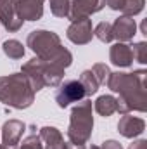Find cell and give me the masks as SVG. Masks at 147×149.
Returning a JSON list of instances; mask_svg holds the SVG:
<instances>
[{
	"mask_svg": "<svg viewBox=\"0 0 147 149\" xmlns=\"http://www.w3.org/2000/svg\"><path fill=\"white\" fill-rule=\"evenodd\" d=\"M146 70H139L133 73H119L118 71V73L109 74L107 87L119 95L116 99L118 101V113L128 114L130 111H146Z\"/></svg>",
	"mask_w": 147,
	"mask_h": 149,
	"instance_id": "6da1fadb",
	"label": "cell"
},
{
	"mask_svg": "<svg viewBox=\"0 0 147 149\" xmlns=\"http://www.w3.org/2000/svg\"><path fill=\"white\" fill-rule=\"evenodd\" d=\"M26 45L37 54L38 59H43V61H49V63H55V64L62 66L64 70L69 68L71 63H73L71 52L62 47L59 35L54 33V31L33 30L26 38Z\"/></svg>",
	"mask_w": 147,
	"mask_h": 149,
	"instance_id": "7a4b0ae2",
	"label": "cell"
},
{
	"mask_svg": "<svg viewBox=\"0 0 147 149\" xmlns=\"http://www.w3.org/2000/svg\"><path fill=\"white\" fill-rule=\"evenodd\" d=\"M35 92L23 73H12L9 76H0V102L14 108L26 109L33 104Z\"/></svg>",
	"mask_w": 147,
	"mask_h": 149,
	"instance_id": "3957f363",
	"label": "cell"
},
{
	"mask_svg": "<svg viewBox=\"0 0 147 149\" xmlns=\"http://www.w3.org/2000/svg\"><path fill=\"white\" fill-rule=\"evenodd\" d=\"M21 73L30 81L33 92L42 90L43 87H59L64 80V68L62 66L38 59V57H33L28 63H24L21 68Z\"/></svg>",
	"mask_w": 147,
	"mask_h": 149,
	"instance_id": "277c9868",
	"label": "cell"
},
{
	"mask_svg": "<svg viewBox=\"0 0 147 149\" xmlns=\"http://www.w3.org/2000/svg\"><path fill=\"white\" fill-rule=\"evenodd\" d=\"M94 130L92 116V101H80L71 111L69 128H68V146L69 148H85Z\"/></svg>",
	"mask_w": 147,
	"mask_h": 149,
	"instance_id": "5b68a950",
	"label": "cell"
},
{
	"mask_svg": "<svg viewBox=\"0 0 147 149\" xmlns=\"http://www.w3.org/2000/svg\"><path fill=\"white\" fill-rule=\"evenodd\" d=\"M85 88L80 83V80H66L64 83L59 85L55 92V102L59 108H68L73 102H80L85 99Z\"/></svg>",
	"mask_w": 147,
	"mask_h": 149,
	"instance_id": "8992f818",
	"label": "cell"
},
{
	"mask_svg": "<svg viewBox=\"0 0 147 149\" xmlns=\"http://www.w3.org/2000/svg\"><path fill=\"white\" fill-rule=\"evenodd\" d=\"M66 37L69 38L73 43H76V45H85V43H88V42L92 40V37H94L92 19H88V17H80V19L71 21Z\"/></svg>",
	"mask_w": 147,
	"mask_h": 149,
	"instance_id": "52a82bcc",
	"label": "cell"
},
{
	"mask_svg": "<svg viewBox=\"0 0 147 149\" xmlns=\"http://www.w3.org/2000/svg\"><path fill=\"white\" fill-rule=\"evenodd\" d=\"M0 23L10 33H16L23 26V19L17 16L16 0H0Z\"/></svg>",
	"mask_w": 147,
	"mask_h": 149,
	"instance_id": "ba28073f",
	"label": "cell"
},
{
	"mask_svg": "<svg viewBox=\"0 0 147 149\" xmlns=\"http://www.w3.org/2000/svg\"><path fill=\"white\" fill-rule=\"evenodd\" d=\"M104 5H106V0H73L69 3L68 17L71 21L80 19V17H88L90 14H95V12L102 10Z\"/></svg>",
	"mask_w": 147,
	"mask_h": 149,
	"instance_id": "9c48e42d",
	"label": "cell"
},
{
	"mask_svg": "<svg viewBox=\"0 0 147 149\" xmlns=\"http://www.w3.org/2000/svg\"><path fill=\"white\" fill-rule=\"evenodd\" d=\"M45 0H16L17 16L23 21H38L43 16Z\"/></svg>",
	"mask_w": 147,
	"mask_h": 149,
	"instance_id": "30bf717a",
	"label": "cell"
},
{
	"mask_svg": "<svg viewBox=\"0 0 147 149\" xmlns=\"http://www.w3.org/2000/svg\"><path fill=\"white\" fill-rule=\"evenodd\" d=\"M26 130V125L19 120H9L3 123L2 127V142L3 146H9V148H14L19 144L23 134Z\"/></svg>",
	"mask_w": 147,
	"mask_h": 149,
	"instance_id": "8fae6325",
	"label": "cell"
},
{
	"mask_svg": "<svg viewBox=\"0 0 147 149\" xmlns=\"http://www.w3.org/2000/svg\"><path fill=\"white\" fill-rule=\"evenodd\" d=\"M135 33H137V24L133 17L119 16L112 23V38H116L118 42H128L135 37Z\"/></svg>",
	"mask_w": 147,
	"mask_h": 149,
	"instance_id": "7c38bea8",
	"label": "cell"
},
{
	"mask_svg": "<svg viewBox=\"0 0 147 149\" xmlns=\"http://www.w3.org/2000/svg\"><path fill=\"white\" fill-rule=\"evenodd\" d=\"M144 130H146V121L142 118H137V116L123 114V118L118 123V132L126 139H133V137L140 135Z\"/></svg>",
	"mask_w": 147,
	"mask_h": 149,
	"instance_id": "4fadbf2b",
	"label": "cell"
},
{
	"mask_svg": "<svg viewBox=\"0 0 147 149\" xmlns=\"http://www.w3.org/2000/svg\"><path fill=\"white\" fill-rule=\"evenodd\" d=\"M109 59L111 63L118 68H128L133 64V52L132 47L126 45L125 42H118L111 47L109 50Z\"/></svg>",
	"mask_w": 147,
	"mask_h": 149,
	"instance_id": "5bb4252c",
	"label": "cell"
},
{
	"mask_svg": "<svg viewBox=\"0 0 147 149\" xmlns=\"http://www.w3.org/2000/svg\"><path fill=\"white\" fill-rule=\"evenodd\" d=\"M42 142H45V149H68V142H64L62 134L55 127H43L40 128Z\"/></svg>",
	"mask_w": 147,
	"mask_h": 149,
	"instance_id": "9a60e30c",
	"label": "cell"
},
{
	"mask_svg": "<svg viewBox=\"0 0 147 149\" xmlns=\"http://www.w3.org/2000/svg\"><path fill=\"white\" fill-rule=\"evenodd\" d=\"M94 108H95V111L99 113L101 116L107 118L111 114L118 113V101H116V97H112V95H101V97L95 101Z\"/></svg>",
	"mask_w": 147,
	"mask_h": 149,
	"instance_id": "2e32d148",
	"label": "cell"
},
{
	"mask_svg": "<svg viewBox=\"0 0 147 149\" xmlns=\"http://www.w3.org/2000/svg\"><path fill=\"white\" fill-rule=\"evenodd\" d=\"M2 50H3V54L7 56V57H10V59H21L23 56H24V47H23V43L19 42V40H5L3 43H2Z\"/></svg>",
	"mask_w": 147,
	"mask_h": 149,
	"instance_id": "e0dca14e",
	"label": "cell"
},
{
	"mask_svg": "<svg viewBox=\"0 0 147 149\" xmlns=\"http://www.w3.org/2000/svg\"><path fill=\"white\" fill-rule=\"evenodd\" d=\"M144 5H146V0H121L119 10L123 12V16L133 17L144 10Z\"/></svg>",
	"mask_w": 147,
	"mask_h": 149,
	"instance_id": "ac0fdd59",
	"label": "cell"
},
{
	"mask_svg": "<svg viewBox=\"0 0 147 149\" xmlns=\"http://www.w3.org/2000/svg\"><path fill=\"white\" fill-rule=\"evenodd\" d=\"M80 83L83 85V88H85V94L87 95H92V94H95L97 90H99V81H97V78L94 76V73L90 71V70H85L81 76H80Z\"/></svg>",
	"mask_w": 147,
	"mask_h": 149,
	"instance_id": "d6986e66",
	"label": "cell"
},
{
	"mask_svg": "<svg viewBox=\"0 0 147 149\" xmlns=\"http://www.w3.org/2000/svg\"><path fill=\"white\" fill-rule=\"evenodd\" d=\"M49 2H50V12L55 17H68L71 0H49Z\"/></svg>",
	"mask_w": 147,
	"mask_h": 149,
	"instance_id": "ffe728a7",
	"label": "cell"
},
{
	"mask_svg": "<svg viewBox=\"0 0 147 149\" xmlns=\"http://www.w3.org/2000/svg\"><path fill=\"white\" fill-rule=\"evenodd\" d=\"M94 35L99 38L101 42H104V43H107V42H111V40H114V38H112V24L107 23V21L99 23V24L95 26V30H94Z\"/></svg>",
	"mask_w": 147,
	"mask_h": 149,
	"instance_id": "44dd1931",
	"label": "cell"
},
{
	"mask_svg": "<svg viewBox=\"0 0 147 149\" xmlns=\"http://www.w3.org/2000/svg\"><path fill=\"white\" fill-rule=\"evenodd\" d=\"M37 128L35 127H31V132H30V135L21 142V146L19 149H43V144H42V137L38 135L37 132H35Z\"/></svg>",
	"mask_w": 147,
	"mask_h": 149,
	"instance_id": "7402d4cb",
	"label": "cell"
},
{
	"mask_svg": "<svg viewBox=\"0 0 147 149\" xmlns=\"http://www.w3.org/2000/svg\"><path fill=\"white\" fill-rule=\"evenodd\" d=\"M94 76L97 78V81H99V85H104V83H107V78H109V66L107 64H104V63H97V64H94L92 66V70H90Z\"/></svg>",
	"mask_w": 147,
	"mask_h": 149,
	"instance_id": "603a6c76",
	"label": "cell"
},
{
	"mask_svg": "<svg viewBox=\"0 0 147 149\" xmlns=\"http://www.w3.org/2000/svg\"><path fill=\"white\" fill-rule=\"evenodd\" d=\"M132 47V52H133V59L140 64H146L147 63V43L146 42H137Z\"/></svg>",
	"mask_w": 147,
	"mask_h": 149,
	"instance_id": "cb8c5ba5",
	"label": "cell"
},
{
	"mask_svg": "<svg viewBox=\"0 0 147 149\" xmlns=\"http://www.w3.org/2000/svg\"><path fill=\"white\" fill-rule=\"evenodd\" d=\"M101 149H123V146H121L118 141H106Z\"/></svg>",
	"mask_w": 147,
	"mask_h": 149,
	"instance_id": "d4e9b609",
	"label": "cell"
},
{
	"mask_svg": "<svg viewBox=\"0 0 147 149\" xmlns=\"http://www.w3.org/2000/svg\"><path fill=\"white\" fill-rule=\"evenodd\" d=\"M128 149H147V141L140 139V141H135L133 144H130Z\"/></svg>",
	"mask_w": 147,
	"mask_h": 149,
	"instance_id": "484cf974",
	"label": "cell"
},
{
	"mask_svg": "<svg viewBox=\"0 0 147 149\" xmlns=\"http://www.w3.org/2000/svg\"><path fill=\"white\" fill-rule=\"evenodd\" d=\"M106 5H109V9H112V10H119L121 0H106Z\"/></svg>",
	"mask_w": 147,
	"mask_h": 149,
	"instance_id": "4316f807",
	"label": "cell"
},
{
	"mask_svg": "<svg viewBox=\"0 0 147 149\" xmlns=\"http://www.w3.org/2000/svg\"><path fill=\"white\" fill-rule=\"evenodd\" d=\"M0 149H14V148H9V146H3V144H2V146H0Z\"/></svg>",
	"mask_w": 147,
	"mask_h": 149,
	"instance_id": "83f0119b",
	"label": "cell"
},
{
	"mask_svg": "<svg viewBox=\"0 0 147 149\" xmlns=\"http://www.w3.org/2000/svg\"><path fill=\"white\" fill-rule=\"evenodd\" d=\"M90 149H101V148H99V146H92Z\"/></svg>",
	"mask_w": 147,
	"mask_h": 149,
	"instance_id": "f1b7e54d",
	"label": "cell"
}]
</instances>
